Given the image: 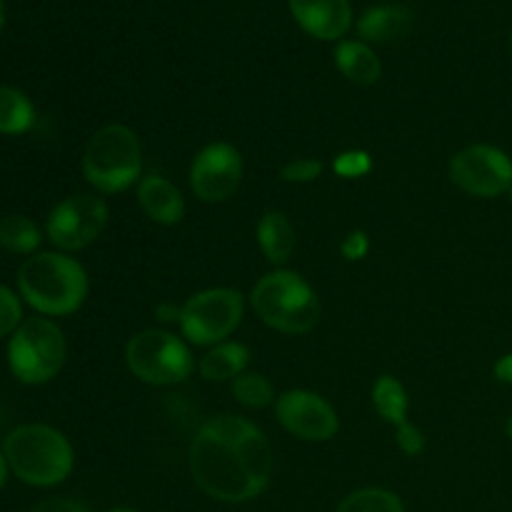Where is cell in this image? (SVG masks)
<instances>
[{
	"mask_svg": "<svg viewBox=\"0 0 512 512\" xmlns=\"http://www.w3.org/2000/svg\"><path fill=\"white\" fill-rule=\"evenodd\" d=\"M273 448L263 430L238 415L205 420L190 443L195 485L220 503H248L273 478Z\"/></svg>",
	"mask_w": 512,
	"mask_h": 512,
	"instance_id": "cell-1",
	"label": "cell"
},
{
	"mask_svg": "<svg viewBox=\"0 0 512 512\" xmlns=\"http://www.w3.org/2000/svg\"><path fill=\"white\" fill-rule=\"evenodd\" d=\"M88 288V273L68 253H35L18 270L20 298L45 318L73 315L83 308Z\"/></svg>",
	"mask_w": 512,
	"mask_h": 512,
	"instance_id": "cell-2",
	"label": "cell"
},
{
	"mask_svg": "<svg viewBox=\"0 0 512 512\" xmlns=\"http://www.w3.org/2000/svg\"><path fill=\"white\" fill-rule=\"evenodd\" d=\"M3 455L10 473L33 488H55L73 473L75 453L60 430L43 423L18 425L3 440Z\"/></svg>",
	"mask_w": 512,
	"mask_h": 512,
	"instance_id": "cell-3",
	"label": "cell"
},
{
	"mask_svg": "<svg viewBox=\"0 0 512 512\" xmlns=\"http://www.w3.org/2000/svg\"><path fill=\"white\" fill-rule=\"evenodd\" d=\"M250 305L268 328L305 335L320 323V298L313 285L293 270H273L255 283Z\"/></svg>",
	"mask_w": 512,
	"mask_h": 512,
	"instance_id": "cell-4",
	"label": "cell"
},
{
	"mask_svg": "<svg viewBox=\"0 0 512 512\" xmlns=\"http://www.w3.org/2000/svg\"><path fill=\"white\" fill-rule=\"evenodd\" d=\"M143 173V148L128 125H105L83 150V175L98 193L113 195L133 188Z\"/></svg>",
	"mask_w": 512,
	"mask_h": 512,
	"instance_id": "cell-5",
	"label": "cell"
},
{
	"mask_svg": "<svg viewBox=\"0 0 512 512\" xmlns=\"http://www.w3.org/2000/svg\"><path fill=\"white\" fill-rule=\"evenodd\" d=\"M68 343L50 318H28L8 340V368L23 385H45L63 370Z\"/></svg>",
	"mask_w": 512,
	"mask_h": 512,
	"instance_id": "cell-6",
	"label": "cell"
},
{
	"mask_svg": "<svg viewBox=\"0 0 512 512\" xmlns=\"http://www.w3.org/2000/svg\"><path fill=\"white\" fill-rule=\"evenodd\" d=\"M125 363L138 380L148 385H175L193 375L195 360L188 345L168 330L148 328L130 338Z\"/></svg>",
	"mask_w": 512,
	"mask_h": 512,
	"instance_id": "cell-7",
	"label": "cell"
},
{
	"mask_svg": "<svg viewBox=\"0 0 512 512\" xmlns=\"http://www.w3.org/2000/svg\"><path fill=\"white\" fill-rule=\"evenodd\" d=\"M245 298L233 288H210L190 295L180 310V330L198 348L225 343L243 323Z\"/></svg>",
	"mask_w": 512,
	"mask_h": 512,
	"instance_id": "cell-8",
	"label": "cell"
},
{
	"mask_svg": "<svg viewBox=\"0 0 512 512\" xmlns=\"http://www.w3.org/2000/svg\"><path fill=\"white\" fill-rule=\"evenodd\" d=\"M108 215V203L98 195H70L50 210L45 235L60 253H78L103 235Z\"/></svg>",
	"mask_w": 512,
	"mask_h": 512,
	"instance_id": "cell-9",
	"label": "cell"
},
{
	"mask_svg": "<svg viewBox=\"0 0 512 512\" xmlns=\"http://www.w3.org/2000/svg\"><path fill=\"white\" fill-rule=\"evenodd\" d=\"M450 180L473 198H498L512 188V160L495 145H468L450 160Z\"/></svg>",
	"mask_w": 512,
	"mask_h": 512,
	"instance_id": "cell-10",
	"label": "cell"
},
{
	"mask_svg": "<svg viewBox=\"0 0 512 512\" xmlns=\"http://www.w3.org/2000/svg\"><path fill=\"white\" fill-rule=\"evenodd\" d=\"M243 180V155L230 143H210L190 165V188L203 203H225Z\"/></svg>",
	"mask_w": 512,
	"mask_h": 512,
	"instance_id": "cell-11",
	"label": "cell"
},
{
	"mask_svg": "<svg viewBox=\"0 0 512 512\" xmlns=\"http://www.w3.org/2000/svg\"><path fill=\"white\" fill-rule=\"evenodd\" d=\"M275 418L295 438L305 443H325L340 430L333 405L310 390H285L275 400Z\"/></svg>",
	"mask_w": 512,
	"mask_h": 512,
	"instance_id": "cell-12",
	"label": "cell"
},
{
	"mask_svg": "<svg viewBox=\"0 0 512 512\" xmlns=\"http://www.w3.org/2000/svg\"><path fill=\"white\" fill-rule=\"evenodd\" d=\"M288 8L305 33L325 43H340L353 28L350 0H288Z\"/></svg>",
	"mask_w": 512,
	"mask_h": 512,
	"instance_id": "cell-13",
	"label": "cell"
},
{
	"mask_svg": "<svg viewBox=\"0 0 512 512\" xmlns=\"http://www.w3.org/2000/svg\"><path fill=\"white\" fill-rule=\"evenodd\" d=\"M138 205L158 225H178L185 215V200L178 185L160 175H148L140 180Z\"/></svg>",
	"mask_w": 512,
	"mask_h": 512,
	"instance_id": "cell-14",
	"label": "cell"
},
{
	"mask_svg": "<svg viewBox=\"0 0 512 512\" xmlns=\"http://www.w3.org/2000/svg\"><path fill=\"white\" fill-rule=\"evenodd\" d=\"M413 25V15L405 5H395V3H383V5H373V8L365 10L363 15L358 18V40L363 43H393V40L403 38L405 33Z\"/></svg>",
	"mask_w": 512,
	"mask_h": 512,
	"instance_id": "cell-15",
	"label": "cell"
},
{
	"mask_svg": "<svg viewBox=\"0 0 512 512\" xmlns=\"http://www.w3.org/2000/svg\"><path fill=\"white\" fill-rule=\"evenodd\" d=\"M335 65L340 73L355 85H375L383 73L378 53L363 40H340L333 50Z\"/></svg>",
	"mask_w": 512,
	"mask_h": 512,
	"instance_id": "cell-16",
	"label": "cell"
},
{
	"mask_svg": "<svg viewBox=\"0 0 512 512\" xmlns=\"http://www.w3.org/2000/svg\"><path fill=\"white\" fill-rule=\"evenodd\" d=\"M258 245L273 265L288 263L298 248V235L288 215L280 210H268L258 223Z\"/></svg>",
	"mask_w": 512,
	"mask_h": 512,
	"instance_id": "cell-17",
	"label": "cell"
},
{
	"mask_svg": "<svg viewBox=\"0 0 512 512\" xmlns=\"http://www.w3.org/2000/svg\"><path fill=\"white\" fill-rule=\"evenodd\" d=\"M250 363V350L243 343L225 340V343L213 345L208 353L200 358L198 373L200 378L210 383H223V380H235L245 373Z\"/></svg>",
	"mask_w": 512,
	"mask_h": 512,
	"instance_id": "cell-18",
	"label": "cell"
},
{
	"mask_svg": "<svg viewBox=\"0 0 512 512\" xmlns=\"http://www.w3.org/2000/svg\"><path fill=\"white\" fill-rule=\"evenodd\" d=\"M35 125V105L23 90L0 85V135H23Z\"/></svg>",
	"mask_w": 512,
	"mask_h": 512,
	"instance_id": "cell-19",
	"label": "cell"
},
{
	"mask_svg": "<svg viewBox=\"0 0 512 512\" xmlns=\"http://www.w3.org/2000/svg\"><path fill=\"white\" fill-rule=\"evenodd\" d=\"M43 233L28 215H3L0 218V248L13 255H35Z\"/></svg>",
	"mask_w": 512,
	"mask_h": 512,
	"instance_id": "cell-20",
	"label": "cell"
},
{
	"mask_svg": "<svg viewBox=\"0 0 512 512\" xmlns=\"http://www.w3.org/2000/svg\"><path fill=\"white\" fill-rule=\"evenodd\" d=\"M373 408L378 410L380 418L390 425H403L408 423V393H405L403 383L393 375H383L375 380L373 385Z\"/></svg>",
	"mask_w": 512,
	"mask_h": 512,
	"instance_id": "cell-21",
	"label": "cell"
},
{
	"mask_svg": "<svg viewBox=\"0 0 512 512\" xmlns=\"http://www.w3.org/2000/svg\"><path fill=\"white\" fill-rule=\"evenodd\" d=\"M335 512H405L403 500L385 488H363L350 493Z\"/></svg>",
	"mask_w": 512,
	"mask_h": 512,
	"instance_id": "cell-22",
	"label": "cell"
},
{
	"mask_svg": "<svg viewBox=\"0 0 512 512\" xmlns=\"http://www.w3.org/2000/svg\"><path fill=\"white\" fill-rule=\"evenodd\" d=\"M233 395L240 405L250 410L268 408L270 403H275V388L265 375L260 373H243L233 380Z\"/></svg>",
	"mask_w": 512,
	"mask_h": 512,
	"instance_id": "cell-23",
	"label": "cell"
},
{
	"mask_svg": "<svg viewBox=\"0 0 512 512\" xmlns=\"http://www.w3.org/2000/svg\"><path fill=\"white\" fill-rule=\"evenodd\" d=\"M333 170L335 175H340V178L358 180L373 170V158H370V153H365V150H358V148L343 150V153L333 160Z\"/></svg>",
	"mask_w": 512,
	"mask_h": 512,
	"instance_id": "cell-24",
	"label": "cell"
},
{
	"mask_svg": "<svg viewBox=\"0 0 512 512\" xmlns=\"http://www.w3.org/2000/svg\"><path fill=\"white\" fill-rule=\"evenodd\" d=\"M23 325V300L0 285V338H8Z\"/></svg>",
	"mask_w": 512,
	"mask_h": 512,
	"instance_id": "cell-25",
	"label": "cell"
},
{
	"mask_svg": "<svg viewBox=\"0 0 512 512\" xmlns=\"http://www.w3.org/2000/svg\"><path fill=\"white\" fill-rule=\"evenodd\" d=\"M283 180L285 183H298V185H305V183H313V180H318L320 175H323V163L315 158H298V160H290L288 165L283 168Z\"/></svg>",
	"mask_w": 512,
	"mask_h": 512,
	"instance_id": "cell-26",
	"label": "cell"
},
{
	"mask_svg": "<svg viewBox=\"0 0 512 512\" xmlns=\"http://www.w3.org/2000/svg\"><path fill=\"white\" fill-rule=\"evenodd\" d=\"M395 443H398V448L403 450L405 455H420L425 450V435L423 430L415 428V425L408 420V423L398 425Z\"/></svg>",
	"mask_w": 512,
	"mask_h": 512,
	"instance_id": "cell-27",
	"label": "cell"
},
{
	"mask_svg": "<svg viewBox=\"0 0 512 512\" xmlns=\"http://www.w3.org/2000/svg\"><path fill=\"white\" fill-rule=\"evenodd\" d=\"M340 253H343V258L350 260V263L365 260V255L370 253L368 233H363V230H353V233L345 235L343 243H340Z\"/></svg>",
	"mask_w": 512,
	"mask_h": 512,
	"instance_id": "cell-28",
	"label": "cell"
},
{
	"mask_svg": "<svg viewBox=\"0 0 512 512\" xmlns=\"http://www.w3.org/2000/svg\"><path fill=\"white\" fill-rule=\"evenodd\" d=\"M28 512H90L80 500L73 498H48L43 503L33 505Z\"/></svg>",
	"mask_w": 512,
	"mask_h": 512,
	"instance_id": "cell-29",
	"label": "cell"
},
{
	"mask_svg": "<svg viewBox=\"0 0 512 512\" xmlns=\"http://www.w3.org/2000/svg\"><path fill=\"white\" fill-rule=\"evenodd\" d=\"M495 378H498L500 383L512 385V353L503 355V358L495 363Z\"/></svg>",
	"mask_w": 512,
	"mask_h": 512,
	"instance_id": "cell-30",
	"label": "cell"
},
{
	"mask_svg": "<svg viewBox=\"0 0 512 512\" xmlns=\"http://www.w3.org/2000/svg\"><path fill=\"white\" fill-rule=\"evenodd\" d=\"M180 310L183 308H178V305L163 303L155 308V315H158L160 320H165V323H180Z\"/></svg>",
	"mask_w": 512,
	"mask_h": 512,
	"instance_id": "cell-31",
	"label": "cell"
},
{
	"mask_svg": "<svg viewBox=\"0 0 512 512\" xmlns=\"http://www.w3.org/2000/svg\"><path fill=\"white\" fill-rule=\"evenodd\" d=\"M8 473H10V468H8V463H5L3 450H0V490H3L5 480H8Z\"/></svg>",
	"mask_w": 512,
	"mask_h": 512,
	"instance_id": "cell-32",
	"label": "cell"
},
{
	"mask_svg": "<svg viewBox=\"0 0 512 512\" xmlns=\"http://www.w3.org/2000/svg\"><path fill=\"white\" fill-rule=\"evenodd\" d=\"M5 28V0H0V33Z\"/></svg>",
	"mask_w": 512,
	"mask_h": 512,
	"instance_id": "cell-33",
	"label": "cell"
},
{
	"mask_svg": "<svg viewBox=\"0 0 512 512\" xmlns=\"http://www.w3.org/2000/svg\"><path fill=\"white\" fill-rule=\"evenodd\" d=\"M505 433H508V438L512 440V418L508 420V425H505Z\"/></svg>",
	"mask_w": 512,
	"mask_h": 512,
	"instance_id": "cell-34",
	"label": "cell"
},
{
	"mask_svg": "<svg viewBox=\"0 0 512 512\" xmlns=\"http://www.w3.org/2000/svg\"><path fill=\"white\" fill-rule=\"evenodd\" d=\"M108 512H138V510H133V508H113V510H108Z\"/></svg>",
	"mask_w": 512,
	"mask_h": 512,
	"instance_id": "cell-35",
	"label": "cell"
},
{
	"mask_svg": "<svg viewBox=\"0 0 512 512\" xmlns=\"http://www.w3.org/2000/svg\"><path fill=\"white\" fill-rule=\"evenodd\" d=\"M508 50H510V58H512V30H510V40H508Z\"/></svg>",
	"mask_w": 512,
	"mask_h": 512,
	"instance_id": "cell-36",
	"label": "cell"
},
{
	"mask_svg": "<svg viewBox=\"0 0 512 512\" xmlns=\"http://www.w3.org/2000/svg\"><path fill=\"white\" fill-rule=\"evenodd\" d=\"M508 200H510V205H512V188L508 190Z\"/></svg>",
	"mask_w": 512,
	"mask_h": 512,
	"instance_id": "cell-37",
	"label": "cell"
}]
</instances>
